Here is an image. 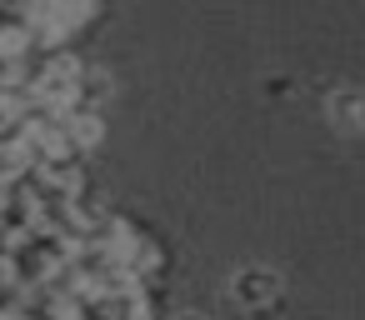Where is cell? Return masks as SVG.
<instances>
[{"instance_id": "2", "label": "cell", "mask_w": 365, "mask_h": 320, "mask_svg": "<svg viewBox=\"0 0 365 320\" xmlns=\"http://www.w3.org/2000/svg\"><path fill=\"white\" fill-rule=\"evenodd\" d=\"M330 110H335L345 125H355V120H360V96H355V91H340V96H330Z\"/></svg>"}, {"instance_id": "4", "label": "cell", "mask_w": 365, "mask_h": 320, "mask_svg": "<svg viewBox=\"0 0 365 320\" xmlns=\"http://www.w3.org/2000/svg\"><path fill=\"white\" fill-rule=\"evenodd\" d=\"M0 320H26V315H21V310H6V315H0Z\"/></svg>"}, {"instance_id": "1", "label": "cell", "mask_w": 365, "mask_h": 320, "mask_svg": "<svg viewBox=\"0 0 365 320\" xmlns=\"http://www.w3.org/2000/svg\"><path fill=\"white\" fill-rule=\"evenodd\" d=\"M275 295H280V275H275L270 265H245V270H235V275H230V300H235V305H245V310L270 305Z\"/></svg>"}, {"instance_id": "3", "label": "cell", "mask_w": 365, "mask_h": 320, "mask_svg": "<svg viewBox=\"0 0 365 320\" xmlns=\"http://www.w3.org/2000/svg\"><path fill=\"white\" fill-rule=\"evenodd\" d=\"M175 320H205V315H195V310H180V315H175Z\"/></svg>"}]
</instances>
